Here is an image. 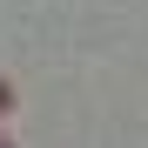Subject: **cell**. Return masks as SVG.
I'll list each match as a JSON object with an SVG mask.
<instances>
[{
  "mask_svg": "<svg viewBox=\"0 0 148 148\" xmlns=\"http://www.w3.org/2000/svg\"><path fill=\"white\" fill-rule=\"evenodd\" d=\"M14 108H20V88H14V81H7V74H0V121H7V114H14Z\"/></svg>",
  "mask_w": 148,
  "mask_h": 148,
  "instance_id": "cell-1",
  "label": "cell"
},
{
  "mask_svg": "<svg viewBox=\"0 0 148 148\" xmlns=\"http://www.w3.org/2000/svg\"><path fill=\"white\" fill-rule=\"evenodd\" d=\"M0 148H20V135H14V128H0Z\"/></svg>",
  "mask_w": 148,
  "mask_h": 148,
  "instance_id": "cell-2",
  "label": "cell"
}]
</instances>
